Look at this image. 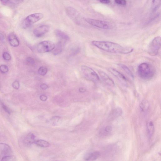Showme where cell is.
I'll return each instance as SVG.
<instances>
[{"label": "cell", "instance_id": "cell-1", "mask_svg": "<svg viewBox=\"0 0 161 161\" xmlns=\"http://www.w3.org/2000/svg\"><path fill=\"white\" fill-rule=\"evenodd\" d=\"M92 43L93 45L101 50L110 53L127 54L133 51L132 48L123 47L112 42L93 41Z\"/></svg>", "mask_w": 161, "mask_h": 161}, {"label": "cell", "instance_id": "cell-2", "mask_svg": "<svg viewBox=\"0 0 161 161\" xmlns=\"http://www.w3.org/2000/svg\"><path fill=\"white\" fill-rule=\"evenodd\" d=\"M137 72L139 77L145 80L151 79L155 74V70L153 66L146 63L140 64L138 67Z\"/></svg>", "mask_w": 161, "mask_h": 161}, {"label": "cell", "instance_id": "cell-3", "mask_svg": "<svg viewBox=\"0 0 161 161\" xmlns=\"http://www.w3.org/2000/svg\"><path fill=\"white\" fill-rule=\"evenodd\" d=\"M81 71L84 77L86 80L95 83L100 81V78L98 74L90 67L82 66Z\"/></svg>", "mask_w": 161, "mask_h": 161}, {"label": "cell", "instance_id": "cell-4", "mask_svg": "<svg viewBox=\"0 0 161 161\" xmlns=\"http://www.w3.org/2000/svg\"><path fill=\"white\" fill-rule=\"evenodd\" d=\"M161 37L157 36L151 42L148 49V54L151 56H156L158 53L161 47Z\"/></svg>", "mask_w": 161, "mask_h": 161}, {"label": "cell", "instance_id": "cell-5", "mask_svg": "<svg viewBox=\"0 0 161 161\" xmlns=\"http://www.w3.org/2000/svg\"><path fill=\"white\" fill-rule=\"evenodd\" d=\"M44 17V15L41 13H36L28 16L23 23V27L27 28L36 22H38Z\"/></svg>", "mask_w": 161, "mask_h": 161}, {"label": "cell", "instance_id": "cell-6", "mask_svg": "<svg viewBox=\"0 0 161 161\" xmlns=\"http://www.w3.org/2000/svg\"><path fill=\"white\" fill-rule=\"evenodd\" d=\"M55 46L51 41H44L39 43L37 46V49L39 53H45L53 50Z\"/></svg>", "mask_w": 161, "mask_h": 161}, {"label": "cell", "instance_id": "cell-7", "mask_svg": "<svg viewBox=\"0 0 161 161\" xmlns=\"http://www.w3.org/2000/svg\"><path fill=\"white\" fill-rule=\"evenodd\" d=\"M85 20L91 25L99 28L108 30L110 29L111 28L110 24L107 22L90 18H86Z\"/></svg>", "mask_w": 161, "mask_h": 161}, {"label": "cell", "instance_id": "cell-8", "mask_svg": "<svg viewBox=\"0 0 161 161\" xmlns=\"http://www.w3.org/2000/svg\"><path fill=\"white\" fill-rule=\"evenodd\" d=\"M108 71L123 84L126 85L128 82L127 79L121 73L113 68H110Z\"/></svg>", "mask_w": 161, "mask_h": 161}, {"label": "cell", "instance_id": "cell-9", "mask_svg": "<svg viewBox=\"0 0 161 161\" xmlns=\"http://www.w3.org/2000/svg\"><path fill=\"white\" fill-rule=\"evenodd\" d=\"M49 29L48 26L42 25L35 28L34 31V34L36 37L40 38L48 32Z\"/></svg>", "mask_w": 161, "mask_h": 161}, {"label": "cell", "instance_id": "cell-10", "mask_svg": "<svg viewBox=\"0 0 161 161\" xmlns=\"http://www.w3.org/2000/svg\"><path fill=\"white\" fill-rule=\"evenodd\" d=\"M99 74L103 82L107 85L113 87L115 84L113 80L107 74L102 71L99 72Z\"/></svg>", "mask_w": 161, "mask_h": 161}, {"label": "cell", "instance_id": "cell-11", "mask_svg": "<svg viewBox=\"0 0 161 161\" xmlns=\"http://www.w3.org/2000/svg\"><path fill=\"white\" fill-rule=\"evenodd\" d=\"M122 114V109L119 107H117L111 111L108 118V121H112L120 116Z\"/></svg>", "mask_w": 161, "mask_h": 161}, {"label": "cell", "instance_id": "cell-12", "mask_svg": "<svg viewBox=\"0 0 161 161\" xmlns=\"http://www.w3.org/2000/svg\"><path fill=\"white\" fill-rule=\"evenodd\" d=\"M101 153L98 151L90 153L85 154L84 159L86 160H94L97 159L100 156Z\"/></svg>", "mask_w": 161, "mask_h": 161}, {"label": "cell", "instance_id": "cell-13", "mask_svg": "<svg viewBox=\"0 0 161 161\" xmlns=\"http://www.w3.org/2000/svg\"><path fill=\"white\" fill-rule=\"evenodd\" d=\"M55 33L56 35L61 41H63L64 42L70 40L69 37L60 30L59 29L55 30Z\"/></svg>", "mask_w": 161, "mask_h": 161}, {"label": "cell", "instance_id": "cell-14", "mask_svg": "<svg viewBox=\"0 0 161 161\" xmlns=\"http://www.w3.org/2000/svg\"><path fill=\"white\" fill-rule=\"evenodd\" d=\"M8 40L10 44L13 47H16L19 45V41L17 37L14 34H10L8 37Z\"/></svg>", "mask_w": 161, "mask_h": 161}, {"label": "cell", "instance_id": "cell-15", "mask_svg": "<svg viewBox=\"0 0 161 161\" xmlns=\"http://www.w3.org/2000/svg\"><path fill=\"white\" fill-rule=\"evenodd\" d=\"M139 107L141 112L146 113L149 109L150 104L147 101L144 100L141 102Z\"/></svg>", "mask_w": 161, "mask_h": 161}, {"label": "cell", "instance_id": "cell-16", "mask_svg": "<svg viewBox=\"0 0 161 161\" xmlns=\"http://www.w3.org/2000/svg\"><path fill=\"white\" fill-rule=\"evenodd\" d=\"M35 136L33 133H29L25 139L24 142L27 145H31L35 143Z\"/></svg>", "mask_w": 161, "mask_h": 161}, {"label": "cell", "instance_id": "cell-17", "mask_svg": "<svg viewBox=\"0 0 161 161\" xmlns=\"http://www.w3.org/2000/svg\"><path fill=\"white\" fill-rule=\"evenodd\" d=\"M66 13L68 15L73 19H75L76 17L77 16L78 13L77 11L75 9L71 7L66 8Z\"/></svg>", "mask_w": 161, "mask_h": 161}, {"label": "cell", "instance_id": "cell-18", "mask_svg": "<svg viewBox=\"0 0 161 161\" xmlns=\"http://www.w3.org/2000/svg\"><path fill=\"white\" fill-rule=\"evenodd\" d=\"M11 150L10 147L7 144L0 143V152L4 154H8L10 153Z\"/></svg>", "mask_w": 161, "mask_h": 161}, {"label": "cell", "instance_id": "cell-19", "mask_svg": "<svg viewBox=\"0 0 161 161\" xmlns=\"http://www.w3.org/2000/svg\"><path fill=\"white\" fill-rule=\"evenodd\" d=\"M62 41H60L57 44L56 46L54 49L53 53L55 55L60 54L62 50L63 42Z\"/></svg>", "mask_w": 161, "mask_h": 161}, {"label": "cell", "instance_id": "cell-20", "mask_svg": "<svg viewBox=\"0 0 161 161\" xmlns=\"http://www.w3.org/2000/svg\"><path fill=\"white\" fill-rule=\"evenodd\" d=\"M147 129L148 133L150 137H151L153 134L154 131V125L152 121H151L147 124Z\"/></svg>", "mask_w": 161, "mask_h": 161}, {"label": "cell", "instance_id": "cell-21", "mask_svg": "<svg viewBox=\"0 0 161 161\" xmlns=\"http://www.w3.org/2000/svg\"><path fill=\"white\" fill-rule=\"evenodd\" d=\"M119 66L122 70L125 72L132 79L134 78L133 74L127 66L123 64H119Z\"/></svg>", "mask_w": 161, "mask_h": 161}, {"label": "cell", "instance_id": "cell-22", "mask_svg": "<svg viewBox=\"0 0 161 161\" xmlns=\"http://www.w3.org/2000/svg\"><path fill=\"white\" fill-rule=\"evenodd\" d=\"M35 143L37 145L43 148L48 147L50 145L48 142L42 140H36Z\"/></svg>", "mask_w": 161, "mask_h": 161}, {"label": "cell", "instance_id": "cell-23", "mask_svg": "<svg viewBox=\"0 0 161 161\" xmlns=\"http://www.w3.org/2000/svg\"><path fill=\"white\" fill-rule=\"evenodd\" d=\"M161 0H152V9L154 11L157 10L159 7Z\"/></svg>", "mask_w": 161, "mask_h": 161}, {"label": "cell", "instance_id": "cell-24", "mask_svg": "<svg viewBox=\"0 0 161 161\" xmlns=\"http://www.w3.org/2000/svg\"><path fill=\"white\" fill-rule=\"evenodd\" d=\"M48 71L47 68L45 67L41 66L38 70V72L39 75L44 76L46 75Z\"/></svg>", "mask_w": 161, "mask_h": 161}, {"label": "cell", "instance_id": "cell-25", "mask_svg": "<svg viewBox=\"0 0 161 161\" xmlns=\"http://www.w3.org/2000/svg\"><path fill=\"white\" fill-rule=\"evenodd\" d=\"M9 69L8 67L6 65H2L0 66V72L3 73H5L8 72Z\"/></svg>", "mask_w": 161, "mask_h": 161}, {"label": "cell", "instance_id": "cell-26", "mask_svg": "<svg viewBox=\"0 0 161 161\" xmlns=\"http://www.w3.org/2000/svg\"><path fill=\"white\" fill-rule=\"evenodd\" d=\"M3 57L6 60H9L11 59L10 54L7 52H5L3 54Z\"/></svg>", "mask_w": 161, "mask_h": 161}, {"label": "cell", "instance_id": "cell-27", "mask_svg": "<svg viewBox=\"0 0 161 161\" xmlns=\"http://www.w3.org/2000/svg\"><path fill=\"white\" fill-rule=\"evenodd\" d=\"M24 0H8V2L12 4H18L22 3Z\"/></svg>", "mask_w": 161, "mask_h": 161}, {"label": "cell", "instance_id": "cell-28", "mask_svg": "<svg viewBox=\"0 0 161 161\" xmlns=\"http://www.w3.org/2000/svg\"><path fill=\"white\" fill-rule=\"evenodd\" d=\"M27 62L28 64L31 66H33L35 64V61L34 59L31 57H29L26 59Z\"/></svg>", "mask_w": 161, "mask_h": 161}, {"label": "cell", "instance_id": "cell-29", "mask_svg": "<svg viewBox=\"0 0 161 161\" xmlns=\"http://www.w3.org/2000/svg\"><path fill=\"white\" fill-rule=\"evenodd\" d=\"M12 86L13 88L15 89L18 90L19 89L20 84L19 82L17 80H15L13 83H12Z\"/></svg>", "mask_w": 161, "mask_h": 161}, {"label": "cell", "instance_id": "cell-30", "mask_svg": "<svg viewBox=\"0 0 161 161\" xmlns=\"http://www.w3.org/2000/svg\"><path fill=\"white\" fill-rule=\"evenodd\" d=\"M115 1L117 4L124 5L126 4V1L125 0H115Z\"/></svg>", "mask_w": 161, "mask_h": 161}, {"label": "cell", "instance_id": "cell-31", "mask_svg": "<svg viewBox=\"0 0 161 161\" xmlns=\"http://www.w3.org/2000/svg\"><path fill=\"white\" fill-rule=\"evenodd\" d=\"M113 128L111 126H107L104 129V131L107 133H109L112 131Z\"/></svg>", "mask_w": 161, "mask_h": 161}, {"label": "cell", "instance_id": "cell-32", "mask_svg": "<svg viewBox=\"0 0 161 161\" xmlns=\"http://www.w3.org/2000/svg\"><path fill=\"white\" fill-rule=\"evenodd\" d=\"M1 106L2 108L7 113L9 114H10L11 112L10 110L8 108L5 106L2 102H1Z\"/></svg>", "mask_w": 161, "mask_h": 161}, {"label": "cell", "instance_id": "cell-33", "mask_svg": "<svg viewBox=\"0 0 161 161\" xmlns=\"http://www.w3.org/2000/svg\"><path fill=\"white\" fill-rule=\"evenodd\" d=\"M40 98L42 101H45L47 100V97L45 95H42L40 96Z\"/></svg>", "mask_w": 161, "mask_h": 161}, {"label": "cell", "instance_id": "cell-34", "mask_svg": "<svg viewBox=\"0 0 161 161\" xmlns=\"http://www.w3.org/2000/svg\"><path fill=\"white\" fill-rule=\"evenodd\" d=\"M97 1L101 3L108 4L110 3V0H97Z\"/></svg>", "mask_w": 161, "mask_h": 161}, {"label": "cell", "instance_id": "cell-35", "mask_svg": "<svg viewBox=\"0 0 161 161\" xmlns=\"http://www.w3.org/2000/svg\"><path fill=\"white\" fill-rule=\"evenodd\" d=\"M40 88L43 90H46L48 88V86L46 84H42L41 85Z\"/></svg>", "mask_w": 161, "mask_h": 161}, {"label": "cell", "instance_id": "cell-36", "mask_svg": "<svg viewBox=\"0 0 161 161\" xmlns=\"http://www.w3.org/2000/svg\"><path fill=\"white\" fill-rule=\"evenodd\" d=\"M11 159V157L10 156H6L3 157L1 160L3 161H8Z\"/></svg>", "mask_w": 161, "mask_h": 161}, {"label": "cell", "instance_id": "cell-37", "mask_svg": "<svg viewBox=\"0 0 161 161\" xmlns=\"http://www.w3.org/2000/svg\"><path fill=\"white\" fill-rule=\"evenodd\" d=\"M4 39V35L2 34H0V41H3Z\"/></svg>", "mask_w": 161, "mask_h": 161}, {"label": "cell", "instance_id": "cell-38", "mask_svg": "<svg viewBox=\"0 0 161 161\" xmlns=\"http://www.w3.org/2000/svg\"><path fill=\"white\" fill-rule=\"evenodd\" d=\"M3 4H6L8 2V0H0Z\"/></svg>", "mask_w": 161, "mask_h": 161}, {"label": "cell", "instance_id": "cell-39", "mask_svg": "<svg viewBox=\"0 0 161 161\" xmlns=\"http://www.w3.org/2000/svg\"><path fill=\"white\" fill-rule=\"evenodd\" d=\"M79 91L80 92H84L86 91V90L83 88H80L79 89Z\"/></svg>", "mask_w": 161, "mask_h": 161}]
</instances>
